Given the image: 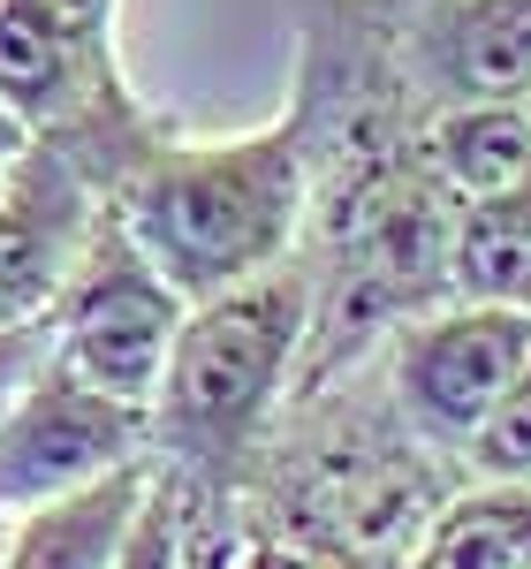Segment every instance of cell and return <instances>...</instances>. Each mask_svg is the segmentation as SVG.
Wrapping results in <instances>:
<instances>
[{
	"mask_svg": "<svg viewBox=\"0 0 531 569\" xmlns=\"http://www.w3.org/2000/svg\"><path fill=\"white\" fill-rule=\"evenodd\" d=\"M448 297L531 311V182L479 206H455L448 228Z\"/></svg>",
	"mask_w": 531,
	"mask_h": 569,
	"instance_id": "7c38bea8",
	"label": "cell"
},
{
	"mask_svg": "<svg viewBox=\"0 0 531 569\" xmlns=\"http://www.w3.org/2000/svg\"><path fill=\"white\" fill-rule=\"evenodd\" d=\"M455 471L463 479H531V357L487 410V426L471 433V448L455 456Z\"/></svg>",
	"mask_w": 531,
	"mask_h": 569,
	"instance_id": "4fadbf2b",
	"label": "cell"
},
{
	"mask_svg": "<svg viewBox=\"0 0 531 569\" xmlns=\"http://www.w3.org/2000/svg\"><path fill=\"white\" fill-rule=\"evenodd\" d=\"M380 16L418 114L531 107V0H402Z\"/></svg>",
	"mask_w": 531,
	"mask_h": 569,
	"instance_id": "52a82bcc",
	"label": "cell"
},
{
	"mask_svg": "<svg viewBox=\"0 0 531 569\" xmlns=\"http://www.w3.org/2000/svg\"><path fill=\"white\" fill-rule=\"evenodd\" d=\"M46 357H53V311L39 319H16V327H0V410L16 402V388L39 372Z\"/></svg>",
	"mask_w": 531,
	"mask_h": 569,
	"instance_id": "2e32d148",
	"label": "cell"
},
{
	"mask_svg": "<svg viewBox=\"0 0 531 569\" xmlns=\"http://www.w3.org/2000/svg\"><path fill=\"white\" fill-rule=\"evenodd\" d=\"M236 569H357V562H342V555H319V547H304V539H281V531L243 525Z\"/></svg>",
	"mask_w": 531,
	"mask_h": 569,
	"instance_id": "e0dca14e",
	"label": "cell"
},
{
	"mask_svg": "<svg viewBox=\"0 0 531 569\" xmlns=\"http://www.w3.org/2000/svg\"><path fill=\"white\" fill-rule=\"evenodd\" d=\"M455 479L463 471L395 418V402L364 357L281 402L259 456L236 479V509H243V525L304 539L357 569H402Z\"/></svg>",
	"mask_w": 531,
	"mask_h": 569,
	"instance_id": "6da1fadb",
	"label": "cell"
},
{
	"mask_svg": "<svg viewBox=\"0 0 531 569\" xmlns=\"http://www.w3.org/2000/svg\"><path fill=\"white\" fill-rule=\"evenodd\" d=\"M311 342V266L304 251L182 311L176 357L152 395V471L182 493L236 501L243 463L297 388Z\"/></svg>",
	"mask_w": 531,
	"mask_h": 569,
	"instance_id": "3957f363",
	"label": "cell"
},
{
	"mask_svg": "<svg viewBox=\"0 0 531 569\" xmlns=\"http://www.w3.org/2000/svg\"><path fill=\"white\" fill-rule=\"evenodd\" d=\"M99 206H107V190L53 144H31L0 176V327L53 311L61 281L84 259Z\"/></svg>",
	"mask_w": 531,
	"mask_h": 569,
	"instance_id": "ba28073f",
	"label": "cell"
},
{
	"mask_svg": "<svg viewBox=\"0 0 531 569\" xmlns=\"http://www.w3.org/2000/svg\"><path fill=\"white\" fill-rule=\"evenodd\" d=\"M531 357V311L524 305H463L441 297L433 311L402 319L395 335L372 350V372L395 402V418L425 440L433 456H463L471 433L487 426L501 388L524 372Z\"/></svg>",
	"mask_w": 531,
	"mask_h": 569,
	"instance_id": "5b68a950",
	"label": "cell"
},
{
	"mask_svg": "<svg viewBox=\"0 0 531 569\" xmlns=\"http://www.w3.org/2000/svg\"><path fill=\"white\" fill-rule=\"evenodd\" d=\"M144 456H152V410L84 388L77 372H61L46 357L0 410V517L61 501V493L107 479L122 463H144Z\"/></svg>",
	"mask_w": 531,
	"mask_h": 569,
	"instance_id": "8992f818",
	"label": "cell"
},
{
	"mask_svg": "<svg viewBox=\"0 0 531 569\" xmlns=\"http://www.w3.org/2000/svg\"><path fill=\"white\" fill-rule=\"evenodd\" d=\"M402 569H531V479H455Z\"/></svg>",
	"mask_w": 531,
	"mask_h": 569,
	"instance_id": "30bf717a",
	"label": "cell"
},
{
	"mask_svg": "<svg viewBox=\"0 0 531 569\" xmlns=\"http://www.w3.org/2000/svg\"><path fill=\"white\" fill-rule=\"evenodd\" d=\"M23 152H31V130H23V122H16V114L0 107V176H8V168H16Z\"/></svg>",
	"mask_w": 531,
	"mask_h": 569,
	"instance_id": "ac0fdd59",
	"label": "cell"
},
{
	"mask_svg": "<svg viewBox=\"0 0 531 569\" xmlns=\"http://www.w3.org/2000/svg\"><path fill=\"white\" fill-rule=\"evenodd\" d=\"M114 220L182 297H221L304 251L311 152L304 122L281 107L236 137H152L114 182Z\"/></svg>",
	"mask_w": 531,
	"mask_h": 569,
	"instance_id": "7a4b0ae2",
	"label": "cell"
},
{
	"mask_svg": "<svg viewBox=\"0 0 531 569\" xmlns=\"http://www.w3.org/2000/svg\"><path fill=\"white\" fill-rule=\"evenodd\" d=\"M182 311H190V297L130 243L114 206H99V220L84 236V259L61 281V297H53V365L77 372L99 395H122V402L152 410L160 372L176 357Z\"/></svg>",
	"mask_w": 531,
	"mask_h": 569,
	"instance_id": "277c9868",
	"label": "cell"
},
{
	"mask_svg": "<svg viewBox=\"0 0 531 569\" xmlns=\"http://www.w3.org/2000/svg\"><path fill=\"white\" fill-rule=\"evenodd\" d=\"M23 8H39L46 23H53L69 46H84L91 61H122V46H114L122 0H23Z\"/></svg>",
	"mask_w": 531,
	"mask_h": 569,
	"instance_id": "9a60e30c",
	"label": "cell"
},
{
	"mask_svg": "<svg viewBox=\"0 0 531 569\" xmlns=\"http://www.w3.org/2000/svg\"><path fill=\"white\" fill-rule=\"evenodd\" d=\"M114 569H182V493L160 471L144 486V501H137V525L122 539V555Z\"/></svg>",
	"mask_w": 531,
	"mask_h": 569,
	"instance_id": "5bb4252c",
	"label": "cell"
},
{
	"mask_svg": "<svg viewBox=\"0 0 531 569\" xmlns=\"http://www.w3.org/2000/svg\"><path fill=\"white\" fill-rule=\"evenodd\" d=\"M372 8H402V0H372Z\"/></svg>",
	"mask_w": 531,
	"mask_h": 569,
	"instance_id": "d6986e66",
	"label": "cell"
},
{
	"mask_svg": "<svg viewBox=\"0 0 531 569\" xmlns=\"http://www.w3.org/2000/svg\"><path fill=\"white\" fill-rule=\"evenodd\" d=\"M418 152L455 206H479L531 182V107H441L425 114Z\"/></svg>",
	"mask_w": 531,
	"mask_h": 569,
	"instance_id": "8fae6325",
	"label": "cell"
},
{
	"mask_svg": "<svg viewBox=\"0 0 531 569\" xmlns=\"http://www.w3.org/2000/svg\"><path fill=\"white\" fill-rule=\"evenodd\" d=\"M144 486H152V456L77 486L61 501L0 517V569H114V555H122V539L137 525Z\"/></svg>",
	"mask_w": 531,
	"mask_h": 569,
	"instance_id": "9c48e42d",
	"label": "cell"
}]
</instances>
